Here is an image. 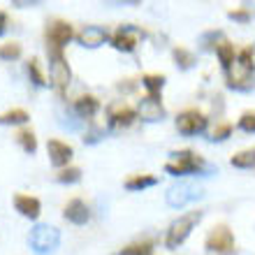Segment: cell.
<instances>
[{
  "instance_id": "cell-1",
  "label": "cell",
  "mask_w": 255,
  "mask_h": 255,
  "mask_svg": "<svg viewBox=\"0 0 255 255\" xmlns=\"http://www.w3.org/2000/svg\"><path fill=\"white\" fill-rule=\"evenodd\" d=\"M174 158L165 165V172L172 176H186V174H202L207 176L214 172V167H209L207 162H204V158L202 155H197L195 151H176V153H172Z\"/></svg>"
},
{
  "instance_id": "cell-8",
  "label": "cell",
  "mask_w": 255,
  "mask_h": 255,
  "mask_svg": "<svg viewBox=\"0 0 255 255\" xmlns=\"http://www.w3.org/2000/svg\"><path fill=\"white\" fill-rule=\"evenodd\" d=\"M235 249V235H232V230L228 225H218L209 232L207 237V251L211 253H230V251Z\"/></svg>"
},
{
  "instance_id": "cell-34",
  "label": "cell",
  "mask_w": 255,
  "mask_h": 255,
  "mask_svg": "<svg viewBox=\"0 0 255 255\" xmlns=\"http://www.w3.org/2000/svg\"><path fill=\"white\" fill-rule=\"evenodd\" d=\"M12 5L14 7H35V5H40V0H12Z\"/></svg>"
},
{
  "instance_id": "cell-15",
  "label": "cell",
  "mask_w": 255,
  "mask_h": 255,
  "mask_svg": "<svg viewBox=\"0 0 255 255\" xmlns=\"http://www.w3.org/2000/svg\"><path fill=\"white\" fill-rule=\"evenodd\" d=\"M63 216H65L70 223H74V225H84V223H88V218H91V209L86 207L84 200H70L65 204V209H63Z\"/></svg>"
},
{
  "instance_id": "cell-35",
  "label": "cell",
  "mask_w": 255,
  "mask_h": 255,
  "mask_svg": "<svg viewBox=\"0 0 255 255\" xmlns=\"http://www.w3.org/2000/svg\"><path fill=\"white\" fill-rule=\"evenodd\" d=\"M139 5L137 0H123V2H107V7H134Z\"/></svg>"
},
{
  "instance_id": "cell-27",
  "label": "cell",
  "mask_w": 255,
  "mask_h": 255,
  "mask_svg": "<svg viewBox=\"0 0 255 255\" xmlns=\"http://www.w3.org/2000/svg\"><path fill=\"white\" fill-rule=\"evenodd\" d=\"M28 74H30V81H35L37 86H47V81H44V74L40 70V61L37 58H30L28 61Z\"/></svg>"
},
{
  "instance_id": "cell-31",
  "label": "cell",
  "mask_w": 255,
  "mask_h": 255,
  "mask_svg": "<svg viewBox=\"0 0 255 255\" xmlns=\"http://www.w3.org/2000/svg\"><path fill=\"white\" fill-rule=\"evenodd\" d=\"M239 128H242L244 132L253 134L255 132V112H244L242 119H239Z\"/></svg>"
},
{
  "instance_id": "cell-26",
  "label": "cell",
  "mask_w": 255,
  "mask_h": 255,
  "mask_svg": "<svg viewBox=\"0 0 255 255\" xmlns=\"http://www.w3.org/2000/svg\"><path fill=\"white\" fill-rule=\"evenodd\" d=\"M0 58L2 61H16V58H21V44H16V42L2 44L0 47Z\"/></svg>"
},
{
  "instance_id": "cell-37",
  "label": "cell",
  "mask_w": 255,
  "mask_h": 255,
  "mask_svg": "<svg viewBox=\"0 0 255 255\" xmlns=\"http://www.w3.org/2000/svg\"><path fill=\"white\" fill-rule=\"evenodd\" d=\"M253 7H255V5H253Z\"/></svg>"
},
{
  "instance_id": "cell-2",
  "label": "cell",
  "mask_w": 255,
  "mask_h": 255,
  "mask_svg": "<svg viewBox=\"0 0 255 255\" xmlns=\"http://www.w3.org/2000/svg\"><path fill=\"white\" fill-rule=\"evenodd\" d=\"M200 221H202V211H188V214L179 216V218L169 225L167 237H165V246H167V249H172V251L179 249V246H181V244L190 237L193 228Z\"/></svg>"
},
{
  "instance_id": "cell-22",
  "label": "cell",
  "mask_w": 255,
  "mask_h": 255,
  "mask_svg": "<svg viewBox=\"0 0 255 255\" xmlns=\"http://www.w3.org/2000/svg\"><path fill=\"white\" fill-rule=\"evenodd\" d=\"M30 116H28L26 109H9L5 114H0V123L2 126H21V123H26Z\"/></svg>"
},
{
  "instance_id": "cell-5",
  "label": "cell",
  "mask_w": 255,
  "mask_h": 255,
  "mask_svg": "<svg viewBox=\"0 0 255 255\" xmlns=\"http://www.w3.org/2000/svg\"><path fill=\"white\" fill-rule=\"evenodd\" d=\"M49 61H51V65H49V72H51V84H54V88L63 95L67 91V86H70V81H72L70 65H67L63 51H49Z\"/></svg>"
},
{
  "instance_id": "cell-25",
  "label": "cell",
  "mask_w": 255,
  "mask_h": 255,
  "mask_svg": "<svg viewBox=\"0 0 255 255\" xmlns=\"http://www.w3.org/2000/svg\"><path fill=\"white\" fill-rule=\"evenodd\" d=\"M153 253V244L151 242H139V244H130L121 251V255H151Z\"/></svg>"
},
{
  "instance_id": "cell-12",
  "label": "cell",
  "mask_w": 255,
  "mask_h": 255,
  "mask_svg": "<svg viewBox=\"0 0 255 255\" xmlns=\"http://www.w3.org/2000/svg\"><path fill=\"white\" fill-rule=\"evenodd\" d=\"M107 116H109V126L112 128H128L137 119V112L132 107H128L123 100H119L114 105H109Z\"/></svg>"
},
{
  "instance_id": "cell-33",
  "label": "cell",
  "mask_w": 255,
  "mask_h": 255,
  "mask_svg": "<svg viewBox=\"0 0 255 255\" xmlns=\"http://www.w3.org/2000/svg\"><path fill=\"white\" fill-rule=\"evenodd\" d=\"M100 137H102V130L93 128V130H88V132H86L84 141H86V144H95V141H100Z\"/></svg>"
},
{
  "instance_id": "cell-4",
  "label": "cell",
  "mask_w": 255,
  "mask_h": 255,
  "mask_svg": "<svg viewBox=\"0 0 255 255\" xmlns=\"http://www.w3.org/2000/svg\"><path fill=\"white\" fill-rule=\"evenodd\" d=\"M204 190L197 186V183H188V181H181V183H174V186H169V190L165 193V200L172 209H181L190 202L200 200Z\"/></svg>"
},
{
  "instance_id": "cell-7",
  "label": "cell",
  "mask_w": 255,
  "mask_h": 255,
  "mask_svg": "<svg viewBox=\"0 0 255 255\" xmlns=\"http://www.w3.org/2000/svg\"><path fill=\"white\" fill-rule=\"evenodd\" d=\"M139 40H144V30H139L137 26H121L114 35H112V44H114V49L126 51V54L134 51L137 44H139Z\"/></svg>"
},
{
  "instance_id": "cell-17",
  "label": "cell",
  "mask_w": 255,
  "mask_h": 255,
  "mask_svg": "<svg viewBox=\"0 0 255 255\" xmlns=\"http://www.w3.org/2000/svg\"><path fill=\"white\" fill-rule=\"evenodd\" d=\"M98 109H100V102L93 95H81V98L74 100V112H77L79 119H93L98 114Z\"/></svg>"
},
{
  "instance_id": "cell-29",
  "label": "cell",
  "mask_w": 255,
  "mask_h": 255,
  "mask_svg": "<svg viewBox=\"0 0 255 255\" xmlns=\"http://www.w3.org/2000/svg\"><path fill=\"white\" fill-rule=\"evenodd\" d=\"M232 134V123H218L214 128V132L209 134V141H223Z\"/></svg>"
},
{
  "instance_id": "cell-14",
  "label": "cell",
  "mask_w": 255,
  "mask_h": 255,
  "mask_svg": "<svg viewBox=\"0 0 255 255\" xmlns=\"http://www.w3.org/2000/svg\"><path fill=\"white\" fill-rule=\"evenodd\" d=\"M47 151H49V160L54 167H65L67 162L72 160V146L65 144V141H58V139H51L47 144Z\"/></svg>"
},
{
  "instance_id": "cell-32",
  "label": "cell",
  "mask_w": 255,
  "mask_h": 255,
  "mask_svg": "<svg viewBox=\"0 0 255 255\" xmlns=\"http://www.w3.org/2000/svg\"><path fill=\"white\" fill-rule=\"evenodd\" d=\"M228 16L232 21H239V23L251 21V12H249V9H232V12H228Z\"/></svg>"
},
{
  "instance_id": "cell-36",
  "label": "cell",
  "mask_w": 255,
  "mask_h": 255,
  "mask_svg": "<svg viewBox=\"0 0 255 255\" xmlns=\"http://www.w3.org/2000/svg\"><path fill=\"white\" fill-rule=\"evenodd\" d=\"M5 28H7V14L0 12V35L5 33Z\"/></svg>"
},
{
  "instance_id": "cell-3",
  "label": "cell",
  "mask_w": 255,
  "mask_h": 255,
  "mask_svg": "<svg viewBox=\"0 0 255 255\" xmlns=\"http://www.w3.org/2000/svg\"><path fill=\"white\" fill-rule=\"evenodd\" d=\"M61 244V232L49 225V223H37L30 232V249L37 255H51Z\"/></svg>"
},
{
  "instance_id": "cell-13",
  "label": "cell",
  "mask_w": 255,
  "mask_h": 255,
  "mask_svg": "<svg viewBox=\"0 0 255 255\" xmlns=\"http://www.w3.org/2000/svg\"><path fill=\"white\" fill-rule=\"evenodd\" d=\"M107 40H109V33H107V28H102V26H84L79 33H77V42L86 49L100 47V44H105Z\"/></svg>"
},
{
  "instance_id": "cell-30",
  "label": "cell",
  "mask_w": 255,
  "mask_h": 255,
  "mask_svg": "<svg viewBox=\"0 0 255 255\" xmlns=\"http://www.w3.org/2000/svg\"><path fill=\"white\" fill-rule=\"evenodd\" d=\"M56 179H58L61 183H77L81 179V169L79 167H65Z\"/></svg>"
},
{
  "instance_id": "cell-23",
  "label": "cell",
  "mask_w": 255,
  "mask_h": 255,
  "mask_svg": "<svg viewBox=\"0 0 255 255\" xmlns=\"http://www.w3.org/2000/svg\"><path fill=\"white\" fill-rule=\"evenodd\" d=\"M174 61L181 70H190V67L195 65V54L188 51V49H183V47H176L174 49Z\"/></svg>"
},
{
  "instance_id": "cell-28",
  "label": "cell",
  "mask_w": 255,
  "mask_h": 255,
  "mask_svg": "<svg viewBox=\"0 0 255 255\" xmlns=\"http://www.w3.org/2000/svg\"><path fill=\"white\" fill-rule=\"evenodd\" d=\"M237 63L244 67V70H249V72H253L255 70V61H253V49L251 47H246V49H242L239 54H237Z\"/></svg>"
},
{
  "instance_id": "cell-11",
  "label": "cell",
  "mask_w": 255,
  "mask_h": 255,
  "mask_svg": "<svg viewBox=\"0 0 255 255\" xmlns=\"http://www.w3.org/2000/svg\"><path fill=\"white\" fill-rule=\"evenodd\" d=\"M228 86L232 88V91H251V88H255V77L253 72H249V70H244L239 63L235 61V65L228 70Z\"/></svg>"
},
{
  "instance_id": "cell-6",
  "label": "cell",
  "mask_w": 255,
  "mask_h": 255,
  "mask_svg": "<svg viewBox=\"0 0 255 255\" xmlns=\"http://www.w3.org/2000/svg\"><path fill=\"white\" fill-rule=\"evenodd\" d=\"M209 119L202 114L200 109H186L176 116V130L186 137H193V134H202L207 130Z\"/></svg>"
},
{
  "instance_id": "cell-18",
  "label": "cell",
  "mask_w": 255,
  "mask_h": 255,
  "mask_svg": "<svg viewBox=\"0 0 255 255\" xmlns=\"http://www.w3.org/2000/svg\"><path fill=\"white\" fill-rule=\"evenodd\" d=\"M216 56H218V61H221V67L228 72L230 67L235 65V61H237V51H235V47L230 44V42H221L218 47H216Z\"/></svg>"
},
{
  "instance_id": "cell-24",
  "label": "cell",
  "mask_w": 255,
  "mask_h": 255,
  "mask_svg": "<svg viewBox=\"0 0 255 255\" xmlns=\"http://www.w3.org/2000/svg\"><path fill=\"white\" fill-rule=\"evenodd\" d=\"M16 139H19V144L23 146L26 153H35V151H37V139H35L33 130H19Z\"/></svg>"
},
{
  "instance_id": "cell-10",
  "label": "cell",
  "mask_w": 255,
  "mask_h": 255,
  "mask_svg": "<svg viewBox=\"0 0 255 255\" xmlns=\"http://www.w3.org/2000/svg\"><path fill=\"white\" fill-rule=\"evenodd\" d=\"M137 116L146 123L162 121V119H165V107H162L160 98H158V95H146V98H141L139 105H137Z\"/></svg>"
},
{
  "instance_id": "cell-20",
  "label": "cell",
  "mask_w": 255,
  "mask_h": 255,
  "mask_svg": "<svg viewBox=\"0 0 255 255\" xmlns=\"http://www.w3.org/2000/svg\"><path fill=\"white\" fill-rule=\"evenodd\" d=\"M232 167L237 169H253L255 167V148H246V151H239V153L232 155Z\"/></svg>"
},
{
  "instance_id": "cell-9",
  "label": "cell",
  "mask_w": 255,
  "mask_h": 255,
  "mask_svg": "<svg viewBox=\"0 0 255 255\" xmlns=\"http://www.w3.org/2000/svg\"><path fill=\"white\" fill-rule=\"evenodd\" d=\"M72 37H74V30L70 23H65V21H54V23L47 28L49 51H63V47H65Z\"/></svg>"
},
{
  "instance_id": "cell-16",
  "label": "cell",
  "mask_w": 255,
  "mask_h": 255,
  "mask_svg": "<svg viewBox=\"0 0 255 255\" xmlns=\"http://www.w3.org/2000/svg\"><path fill=\"white\" fill-rule=\"evenodd\" d=\"M14 207H16V211H19L21 216H26V218H37L40 216V200L37 197H30V195H14Z\"/></svg>"
},
{
  "instance_id": "cell-19",
  "label": "cell",
  "mask_w": 255,
  "mask_h": 255,
  "mask_svg": "<svg viewBox=\"0 0 255 255\" xmlns=\"http://www.w3.org/2000/svg\"><path fill=\"white\" fill-rule=\"evenodd\" d=\"M158 183V176L153 174H134L130 176V179H126V186L128 190H144V188H151V186H155Z\"/></svg>"
},
{
  "instance_id": "cell-21",
  "label": "cell",
  "mask_w": 255,
  "mask_h": 255,
  "mask_svg": "<svg viewBox=\"0 0 255 255\" xmlns=\"http://www.w3.org/2000/svg\"><path fill=\"white\" fill-rule=\"evenodd\" d=\"M141 86L148 91V95H158L165 86V74H144L141 77Z\"/></svg>"
}]
</instances>
